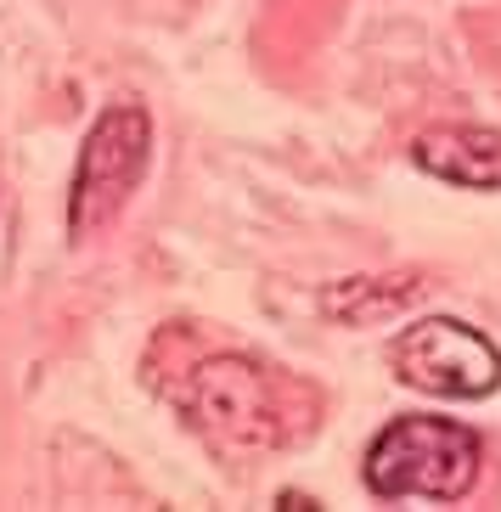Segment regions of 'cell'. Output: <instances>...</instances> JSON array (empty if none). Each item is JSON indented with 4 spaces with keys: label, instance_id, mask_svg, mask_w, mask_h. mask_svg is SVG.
<instances>
[{
    "label": "cell",
    "instance_id": "5",
    "mask_svg": "<svg viewBox=\"0 0 501 512\" xmlns=\"http://www.w3.org/2000/svg\"><path fill=\"white\" fill-rule=\"evenodd\" d=\"M411 164L434 181L468 186V192H501V136L479 124H445L411 141Z\"/></svg>",
    "mask_w": 501,
    "mask_h": 512
},
{
    "label": "cell",
    "instance_id": "6",
    "mask_svg": "<svg viewBox=\"0 0 501 512\" xmlns=\"http://www.w3.org/2000/svg\"><path fill=\"white\" fill-rule=\"evenodd\" d=\"M423 276H355V282H338V287H327L321 293V310L333 321H344V327H372V321H389V316H400L406 304H417L423 299Z\"/></svg>",
    "mask_w": 501,
    "mask_h": 512
},
{
    "label": "cell",
    "instance_id": "1",
    "mask_svg": "<svg viewBox=\"0 0 501 512\" xmlns=\"http://www.w3.org/2000/svg\"><path fill=\"white\" fill-rule=\"evenodd\" d=\"M479 479V434L451 417H400L366 451V490L383 501H456Z\"/></svg>",
    "mask_w": 501,
    "mask_h": 512
},
{
    "label": "cell",
    "instance_id": "2",
    "mask_svg": "<svg viewBox=\"0 0 501 512\" xmlns=\"http://www.w3.org/2000/svg\"><path fill=\"white\" fill-rule=\"evenodd\" d=\"M293 383L288 377L265 372V366L243 361V355H220V361H203L192 372V389H186V417L198 422L203 434L220 445V451H271V445H288V428H282V394Z\"/></svg>",
    "mask_w": 501,
    "mask_h": 512
},
{
    "label": "cell",
    "instance_id": "3",
    "mask_svg": "<svg viewBox=\"0 0 501 512\" xmlns=\"http://www.w3.org/2000/svg\"><path fill=\"white\" fill-rule=\"evenodd\" d=\"M147 147H152V119L141 102H113L91 124V136L79 147L74 192H68V231H102L124 209V197L147 175Z\"/></svg>",
    "mask_w": 501,
    "mask_h": 512
},
{
    "label": "cell",
    "instance_id": "4",
    "mask_svg": "<svg viewBox=\"0 0 501 512\" xmlns=\"http://www.w3.org/2000/svg\"><path fill=\"white\" fill-rule=\"evenodd\" d=\"M400 383L440 400H485L501 383V349L490 344L479 327L451 316H428L417 327H406L389 349Z\"/></svg>",
    "mask_w": 501,
    "mask_h": 512
}]
</instances>
